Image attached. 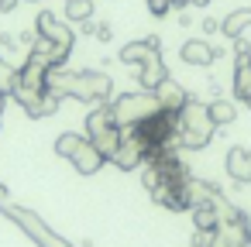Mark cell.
I'll use <instances>...</instances> for the list:
<instances>
[{
	"label": "cell",
	"instance_id": "ac0fdd59",
	"mask_svg": "<svg viewBox=\"0 0 251 247\" xmlns=\"http://www.w3.org/2000/svg\"><path fill=\"white\" fill-rule=\"evenodd\" d=\"M93 18V0H66V21L83 24Z\"/></svg>",
	"mask_w": 251,
	"mask_h": 247
},
{
	"label": "cell",
	"instance_id": "5b68a950",
	"mask_svg": "<svg viewBox=\"0 0 251 247\" xmlns=\"http://www.w3.org/2000/svg\"><path fill=\"white\" fill-rule=\"evenodd\" d=\"M217 240H220L224 247H251V220H248V213L241 209L237 220L220 223V226H217Z\"/></svg>",
	"mask_w": 251,
	"mask_h": 247
},
{
	"label": "cell",
	"instance_id": "7402d4cb",
	"mask_svg": "<svg viewBox=\"0 0 251 247\" xmlns=\"http://www.w3.org/2000/svg\"><path fill=\"white\" fill-rule=\"evenodd\" d=\"M148 4V11L155 14V18H165L169 11H172V0H145Z\"/></svg>",
	"mask_w": 251,
	"mask_h": 247
},
{
	"label": "cell",
	"instance_id": "83f0119b",
	"mask_svg": "<svg viewBox=\"0 0 251 247\" xmlns=\"http://www.w3.org/2000/svg\"><path fill=\"white\" fill-rule=\"evenodd\" d=\"M4 107H7V96H4V93H0V113H4Z\"/></svg>",
	"mask_w": 251,
	"mask_h": 247
},
{
	"label": "cell",
	"instance_id": "30bf717a",
	"mask_svg": "<svg viewBox=\"0 0 251 247\" xmlns=\"http://www.w3.org/2000/svg\"><path fill=\"white\" fill-rule=\"evenodd\" d=\"M155 96H158V103H162V110H172V113H179L186 103H189V93H186V86H179L172 76L155 90Z\"/></svg>",
	"mask_w": 251,
	"mask_h": 247
},
{
	"label": "cell",
	"instance_id": "4316f807",
	"mask_svg": "<svg viewBox=\"0 0 251 247\" xmlns=\"http://www.w3.org/2000/svg\"><path fill=\"white\" fill-rule=\"evenodd\" d=\"M193 0H172V7H189Z\"/></svg>",
	"mask_w": 251,
	"mask_h": 247
},
{
	"label": "cell",
	"instance_id": "7a4b0ae2",
	"mask_svg": "<svg viewBox=\"0 0 251 247\" xmlns=\"http://www.w3.org/2000/svg\"><path fill=\"white\" fill-rule=\"evenodd\" d=\"M110 110H114L117 127L124 131V127H134V124L148 120L151 113H158L162 103H158V96H155L151 90H138V93H121V96L110 103Z\"/></svg>",
	"mask_w": 251,
	"mask_h": 247
},
{
	"label": "cell",
	"instance_id": "f546056e",
	"mask_svg": "<svg viewBox=\"0 0 251 247\" xmlns=\"http://www.w3.org/2000/svg\"><path fill=\"white\" fill-rule=\"evenodd\" d=\"M213 247H224V244H220V240H213Z\"/></svg>",
	"mask_w": 251,
	"mask_h": 247
},
{
	"label": "cell",
	"instance_id": "6da1fadb",
	"mask_svg": "<svg viewBox=\"0 0 251 247\" xmlns=\"http://www.w3.org/2000/svg\"><path fill=\"white\" fill-rule=\"evenodd\" d=\"M213 134H217V124L210 120L206 103H196L189 96V103L179 110V144L189 151H200L213 141Z\"/></svg>",
	"mask_w": 251,
	"mask_h": 247
},
{
	"label": "cell",
	"instance_id": "9a60e30c",
	"mask_svg": "<svg viewBox=\"0 0 251 247\" xmlns=\"http://www.w3.org/2000/svg\"><path fill=\"white\" fill-rule=\"evenodd\" d=\"M151 52H155V48L148 45V38H141V42H127V45L121 48V55H117V59H121L124 66H134V69H138V66L151 55Z\"/></svg>",
	"mask_w": 251,
	"mask_h": 247
},
{
	"label": "cell",
	"instance_id": "603a6c76",
	"mask_svg": "<svg viewBox=\"0 0 251 247\" xmlns=\"http://www.w3.org/2000/svg\"><path fill=\"white\" fill-rule=\"evenodd\" d=\"M220 31V21L217 18H203V35H217Z\"/></svg>",
	"mask_w": 251,
	"mask_h": 247
},
{
	"label": "cell",
	"instance_id": "8fae6325",
	"mask_svg": "<svg viewBox=\"0 0 251 247\" xmlns=\"http://www.w3.org/2000/svg\"><path fill=\"white\" fill-rule=\"evenodd\" d=\"M189 213H193V226H196V230L217 233V226H220V216H217V206H213V199H210V196L196 199Z\"/></svg>",
	"mask_w": 251,
	"mask_h": 247
},
{
	"label": "cell",
	"instance_id": "9c48e42d",
	"mask_svg": "<svg viewBox=\"0 0 251 247\" xmlns=\"http://www.w3.org/2000/svg\"><path fill=\"white\" fill-rule=\"evenodd\" d=\"M224 172H227L230 182H237V185L251 182V158H248V148H230L227 158H224Z\"/></svg>",
	"mask_w": 251,
	"mask_h": 247
},
{
	"label": "cell",
	"instance_id": "1f68e13d",
	"mask_svg": "<svg viewBox=\"0 0 251 247\" xmlns=\"http://www.w3.org/2000/svg\"><path fill=\"white\" fill-rule=\"evenodd\" d=\"M248 158H251V151H248Z\"/></svg>",
	"mask_w": 251,
	"mask_h": 247
},
{
	"label": "cell",
	"instance_id": "f1b7e54d",
	"mask_svg": "<svg viewBox=\"0 0 251 247\" xmlns=\"http://www.w3.org/2000/svg\"><path fill=\"white\" fill-rule=\"evenodd\" d=\"M193 4H196V7H206V4H210V0H193Z\"/></svg>",
	"mask_w": 251,
	"mask_h": 247
},
{
	"label": "cell",
	"instance_id": "277c9868",
	"mask_svg": "<svg viewBox=\"0 0 251 247\" xmlns=\"http://www.w3.org/2000/svg\"><path fill=\"white\" fill-rule=\"evenodd\" d=\"M35 31L42 35V38H49L52 45H59V48H66V52H73V28H69V21H59L52 11H42L38 14V21H35Z\"/></svg>",
	"mask_w": 251,
	"mask_h": 247
},
{
	"label": "cell",
	"instance_id": "5bb4252c",
	"mask_svg": "<svg viewBox=\"0 0 251 247\" xmlns=\"http://www.w3.org/2000/svg\"><path fill=\"white\" fill-rule=\"evenodd\" d=\"M90 141H93V148L110 161V158H114V151H117V148H121V141H124V131H121V127H107V131L93 134Z\"/></svg>",
	"mask_w": 251,
	"mask_h": 247
},
{
	"label": "cell",
	"instance_id": "52a82bcc",
	"mask_svg": "<svg viewBox=\"0 0 251 247\" xmlns=\"http://www.w3.org/2000/svg\"><path fill=\"white\" fill-rule=\"evenodd\" d=\"M165 79H169V66L162 62V52H151V55H148L141 66H138V86L155 93V90H158Z\"/></svg>",
	"mask_w": 251,
	"mask_h": 247
},
{
	"label": "cell",
	"instance_id": "44dd1931",
	"mask_svg": "<svg viewBox=\"0 0 251 247\" xmlns=\"http://www.w3.org/2000/svg\"><path fill=\"white\" fill-rule=\"evenodd\" d=\"M213 240H217V233H206V230H193V240H189V247H213Z\"/></svg>",
	"mask_w": 251,
	"mask_h": 247
},
{
	"label": "cell",
	"instance_id": "7c38bea8",
	"mask_svg": "<svg viewBox=\"0 0 251 247\" xmlns=\"http://www.w3.org/2000/svg\"><path fill=\"white\" fill-rule=\"evenodd\" d=\"M251 28V7H237V11H230L224 21H220V31H224V38H244V31Z\"/></svg>",
	"mask_w": 251,
	"mask_h": 247
},
{
	"label": "cell",
	"instance_id": "d4e9b609",
	"mask_svg": "<svg viewBox=\"0 0 251 247\" xmlns=\"http://www.w3.org/2000/svg\"><path fill=\"white\" fill-rule=\"evenodd\" d=\"M97 38H100V42H110V38H114L110 24H97Z\"/></svg>",
	"mask_w": 251,
	"mask_h": 247
},
{
	"label": "cell",
	"instance_id": "2e32d148",
	"mask_svg": "<svg viewBox=\"0 0 251 247\" xmlns=\"http://www.w3.org/2000/svg\"><path fill=\"white\" fill-rule=\"evenodd\" d=\"M206 110H210V120H213L217 127H227V124L237 120V107H234V100H213V103H206Z\"/></svg>",
	"mask_w": 251,
	"mask_h": 247
},
{
	"label": "cell",
	"instance_id": "ffe728a7",
	"mask_svg": "<svg viewBox=\"0 0 251 247\" xmlns=\"http://www.w3.org/2000/svg\"><path fill=\"white\" fill-rule=\"evenodd\" d=\"M234 96L237 100L251 96V66H237L234 69Z\"/></svg>",
	"mask_w": 251,
	"mask_h": 247
},
{
	"label": "cell",
	"instance_id": "e0dca14e",
	"mask_svg": "<svg viewBox=\"0 0 251 247\" xmlns=\"http://www.w3.org/2000/svg\"><path fill=\"white\" fill-rule=\"evenodd\" d=\"M83 141H86V134L66 131V134H59V137H55V155H59V158H73V155L83 148Z\"/></svg>",
	"mask_w": 251,
	"mask_h": 247
},
{
	"label": "cell",
	"instance_id": "4fadbf2b",
	"mask_svg": "<svg viewBox=\"0 0 251 247\" xmlns=\"http://www.w3.org/2000/svg\"><path fill=\"white\" fill-rule=\"evenodd\" d=\"M107 127H117L114 110H110V103H97V110L86 113V137H93V134H100Z\"/></svg>",
	"mask_w": 251,
	"mask_h": 247
},
{
	"label": "cell",
	"instance_id": "cb8c5ba5",
	"mask_svg": "<svg viewBox=\"0 0 251 247\" xmlns=\"http://www.w3.org/2000/svg\"><path fill=\"white\" fill-rule=\"evenodd\" d=\"M0 45H4V52H14L18 48V38L14 35H0Z\"/></svg>",
	"mask_w": 251,
	"mask_h": 247
},
{
	"label": "cell",
	"instance_id": "3957f363",
	"mask_svg": "<svg viewBox=\"0 0 251 247\" xmlns=\"http://www.w3.org/2000/svg\"><path fill=\"white\" fill-rule=\"evenodd\" d=\"M145 148H148V144H145L131 127H124V141H121V148L114 151V158H110V161H114L121 172H134V168H141V165H145Z\"/></svg>",
	"mask_w": 251,
	"mask_h": 247
},
{
	"label": "cell",
	"instance_id": "4dcf8cb0",
	"mask_svg": "<svg viewBox=\"0 0 251 247\" xmlns=\"http://www.w3.org/2000/svg\"><path fill=\"white\" fill-rule=\"evenodd\" d=\"M244 103H248V107H251V96H248V100H244Z\"/></svg>",
	"mask_w": 251,
	"mask_h": 247
},
{
	"label": "cell",
	"instance_id": "8992f818",
	"mask_svg": "<svg viewBox=\"0 0 251 247\" xmlns=\"http://www.w3.org/2000/svg\"><path fill=\"white\" fill-rule=\"evenodd\" d=\"M179 59H182L186 66H200V69H206V66H213V62L220 59V52H217L206 38H189V42H182Z\"/></svg>",
	"mask_w": 251,
	"mask_h": 247
},
{
	"label": "cell",
	"instance_id": "d6986e66",
	"mask_svg": "<svg viewBox=\"0 0 251 247\" xmlns=\"http://www.w3.org/2000/svg\"><path fill=\"white\" fill-rule=\"evenodd\" d=\"M14 86H18V66H11L4 55H0V93L11 96V93H14Z\"/></svg>",
	"mask_w": 251,
	"mask_h": 247
},
{
	"label": "cell",
	"instance_id": "484cf974",
	"mask_svg": "<svg viewBox=\"0 0 251 247\" xmlns=\"http://www.w3.org/2000/svg\"><path fill=\"white\" fill-rule=\"evenodd\" d=\"M18 4H21V0H0V11H4V14H11Z\"/></svg>",
	"mask_w": 251,
	"mask_h": 247
},
{
	"label": "cell",
	"instance_id": "ba28073f",
	"mask_svg": "<svg viewBox=\"0 0 251 247\" xmlns=\"http://www.w3.org/2000/svg\"><path fill=\"white\" fill-rule=\"evenodd\" d=\"M69 161H73V168H76L79 175H97V172L107 165V158H103V155L93 148V141H90V137L83 141V148H79V151H76Z\"/></svg>",
	"mask_w": 251,
	"mask_h": 247
}]
</instances>
